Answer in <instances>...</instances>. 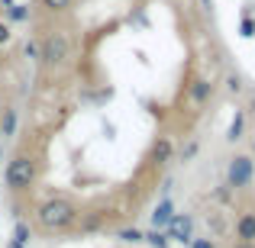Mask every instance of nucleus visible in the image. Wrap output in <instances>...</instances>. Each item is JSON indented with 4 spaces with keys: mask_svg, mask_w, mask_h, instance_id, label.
I'll return each instance as SVG.
<instances>
[{
    "mask_svg": "<svg viewBox=\"0 0 255 248\" xmlns=\"http://www.w3.org/2000/svg\"><path fill=\"white\" fill-rule=\"evenodd\" d=\"M145 242H149L152 248H168V236H165V232H158V229H152L149 236H145Z\"/></svg>",
    "mask_w": 255,
    "mask_h": 248,
    "instance_id": "4468645a",
    "label": "nucleus"
},
{
    "mask_svg": "<svg viewBox=\"0 0 255 248\" xmlns=\"http://www.w3.org/2000/svg\"><path fill=\"white\" fill-rule=\"evenodd\" d=\"M120 239H126V242H142V232H139V229H123V232H120Z\"/></svg>",
    "mask_w": 255,
    "mask_h": 248,
    "instance_id": "6ab92c4d",
    "label": "nucleus"
},
{
    "mask_svg": "<svg viewBox=\"0 0 255 248\" xmlns=\"http://www.w3.org/2000/svg\"><path fill=\"white\" fill-rule=\"evenodd\" d=\"M171 219H174V203L171 200H162V203L155 206V213H152V226H155V229H168Z\"/></svg>",
    "mask_w": 255,
    "mask_h": 248,
    "instance_id": "0eeeda50",
    "label": "nucleus"
},
{
    "mask_svg": "<svg viewBox=\"0 0 255 248\" xmlns=\"http://www.w3.org/2000/svg\"><path fill=\"white\" fill-rule=\"evenodd\" d=\"M71 55H75V49H71V39L68 32H49V36L42 39V52H39V58H42L49 68H65V65L71 62Z\"/></svg>",
    "mask_w": 255,
    "mask_h": 248,
    "instance_id": "7ed1b4c3",
    "label": "nucleus"
},
{
    "mask_svg": "<svg viewBox=\"0 0 255 248\" xmlns=\"http://www.w3.org/2000/svg\"><path fill=\"white\" fill-rule=\"evenodd\" d=\"M3 184L10 187L13 193H23V190H29L32 184H36V162H32L29 155H13L10 158V165H6V171H3Z\"/></svg>",
    "mask_w": 255,
    "mask_h": 248,
    "instance_id": "f03ea898",
    "label": "nucleus"
},
{
    "mask_svg": "<svg viewBox=\"0 0 255 248\" xmlns=\"http://www.w3.org/2000/svg\"><path fill=\"white\" fill-rule=\"evenodd\" d=\"M236 248H255V245H249V242H239V245H236Z\"/></svg>",
    "mask_w": 255,
    "mask_h": 248,
    "instance_id": "393cba45",
    "label": "nucleus"
},
{
    "mask_svg": "<svg viewBox=\"0 0 255 248\" xmlns=\"http://www.w3.org/2000/svg\"><path fill=\"white\" fill-rule=\"evenodd\" d=\"M191 248H217V245H213L210 239H194V242H191Z\"/></svg>",
    "mask_w": 255,
    "mask_h": 248,
    "instance_id": "4be33fe9",
    "label": "nucleus"
},
{
    "mask_svg": "<svg viewBox=\"0 0 255 248\" xmlns=\"http://www.w3.org/2000/svg\"><path fill=\"white\" fill-rule=\"evenodd\" d=\"M255 180V158L252 155H236L226 165V187L230 190H246Z\"/></svg>",
    "mask_w": 255,
    "mask_h": 248,
    "instance_id": "20e7f679",
    "label": "nucleus"
},
{
    "mask_svg": "<svg viewBox=\"0 0 255 248\" xmlns=\"http://www.w3.org/2000/svg\"><path fill=\"white\" fill-rule=\"evenodd\" d=\"M39 52H42V42H32V39H29V42L23 45V55L26 58H39Z\"/></svg>",
    "mask_w": 255,
    "mask_h": 248,
    "instance_id": "f3484780",
    "label": "nucleus"
},
{
    "mask_svg": "<svg viewBox=\"0 0 255 248\" xmlns=\"http://www.w3.org/2000/svg\"><path fill=\"white\" fill-rule=\"evenodd\" d=\"M13 39V29H10V23H3V19H0V45H6Z\"/></svg>",
    "mask_w": 255,
    "mask_h": 248,
    "instance_id": "aec40b11",
    "label": "nucleus"
},
{
    "mask_svg": "<svg viewBox=\"0 0 255 248\" xmlns=\"http://www.w3.org/2000/svg\"><path fill=\"white\" fill-rule=\"evenodd\" d=\"M226 90H230V93H239V90H243V81H239L236 75H230V78H226Z\"/></svg>",
    "mask_w": 255,
    "mask_h": 248,
    "instance_id": "412c9836",
    "label": "nucleus"
},
{
    "mask_svg": "<svg viewBox=\"0 0 255 248\" xmlns=\"http://www.w3.org/2000/svg\"><path fill=\"white\" fill-rule=\"evenodd\" d=\"M110 219L113 216H107V213H87L81 223H78V229H81V232H97V229H107Z\"/></svg>",
    "mask_w": 255,
    "mask_h": 248,
    "instance_id": "6e6552de",
    "label": "nucleus"
},
{
    "mask_svg": "<svg viewBox=\"0 0 255 248\" xmlns=\"http://www.w3.org/2000/svg\"><path fill=\"white\" fill-rule=\"evenodd\" d=\"M252 152H255V145H252Z\"/></svg>",
    "mask_w": 255,
    "mask_h": 248,
    "instance_id": "bb28decb",
    "label": "nucleus"
},
{
    "mask_svg": "<svg viewBox=\"0 0 255 248\" xmlns=\"http://www.w3.org/2000/svg\"><path fill=\"white\" fill-rule=\"evenodd\" d=\"M200 3H204V10H207V13L213 10V0H200Z\"/></svg>",
    "mask_w": 255,
    "mask_h": 248,
    "instance_id": "5701e85b",
    "label": "nucleus"
},
{
    "mask_svg": "<svg viewBox=\"0 0 255 248\" xmlns=\"http://www.w3.org/2000/svg\"><path fill=\"white\" fill-rule=\"evenodd\" d=\"M243 129H246V113L239 110L236 116H233V123H230V132H226V139H230V142H239V139H243Z\"/></svg>",
    "mask_w": 255,
    "mask_h": 248,
    "instance_id": "f8f14e48",
    "label": "nucleus"
},
{
    "mask_svg": "<svg viewBox=\"0 0 255 248\" xmlns=\"http://www.w3.org/2000/svg\"><path fill=\"white\" fill-rule=\"evenodd\" d=\"M36 219H39V226L49 229V232L71 229V226L78 223V206L71 203V200H65V197H52V200H45V203L39 206Z\"/></svg>",
    "mask_w": 255,
    "mask_h": 248,
    "instance_id": "f257e3e1",
    "label": "nucleus"
},
{
    "mask_svg": "<svg viewBox=\"0 0 255 248\" xmlns=\"http://www.w3.org/2000/svg\"><path fill=\"white\" fill-rule=\"evenodd\" d=\"M236 239H239V242L255 245V213L252 210L239 213V219H236Z\"/></svg>",
    "mask_w": 255,
    "mask_h": 248,
    "instance_id": "423d86ee",
    "label": "nucleus"
},
{
    "mask_svg": "<svg viewBox=\"0 0 255 248\" xmlns=\"http://www.w3.org/2000/svg\"><path fill=\"white\" fill-rule=\"evenodd\" d=\"M165 236L174 239V242H194V219L187 216V213H174V219L168 223V229H165Z\"/></svg>",
    "mask_w": 255,
    "mask_h": 248,
    "instance_id": "39448f33",
    "label": "nucleus"
},
{
    "mask_svg": "<svg viewBox=\"0 0 255 248\" xmlns=\"http://www.w3.org/2000/svg\"><path fill=\"white\" fill-rule=\"evenodd\" d=\"M187 93H191V100H194L197 106H204L207 100L213 97V84H210V81H204V78H197V81L191 84V90H187Z\"/></svg>",
    "mask_w": 255,
    "mask_h": 248,
    "instance_id": "1a4fd4ad",
    "label": "nucleus"
},
{
    "mask_svg": "<svg viewBox=\"0 0 255 248\" xmlns=\"http://www.w3.org/2000/svg\"><path fill=\"white\" fill-rule=\"evenodd\" d=\"M3 13H6V19H10V23H26V19H29V6L26 3H3Z\"/></svg>",
    "mask_w": 255,
    "mask_h": 248,
    "instance_id": "9b49d317",
    "label": "nucleus"
},
{
    "mask_svg": "<svg viewBox=\"0 0 255 248\" xmlns=\"http://www.w3.org/2000/svg\"><path fill=\"white\" fill-rule=\"evenodd\" d=\"M239 32H243L246 39H252V36H255V19L249 16V13H243V23H239Z\"/></svg>",
    "mask_w": 255,
    "mask_h": 248,
    "instance_id": "2eb2a0df",
    "label": "nucleus"
},
{
    "mask_svg": "<svg viewBox=\"0 0 255 248\" xmlns=\"http://www.w3.org/2000/svg\"><path fill=\"white\" fill-rule=\"evenodd\" d=\"M42 6L55 13V10H68V6H71V0H42Z\"/></svg>",
    "mask_w": 255,
    "mask_h": 248,
    "instance_id": "a211bd4d",
    "label": "nucleus"
},
{
    "mask_svg": "<svg viewBox=\"0 0 255 248\" xmlns=\"http://www.w3.org/2000/svg\"><path fill=\"white\" fill-rule=\"evenodd\" d=\"M0 162H3V149H0Z\"/></svg>",
    "mask_w": 255,
    "mask_h": 248,
    "instance_id": "a878e982",
    "label": "nucleus"
},
{
    "mask_svg": "<svg viewBox=\"0 0 255 248\" xmlns=\"http://www.w3.org/2000/svg\"><path fill=\"white\" fill-rule=\"evenodd\" d=\"M10 248H26V242H16V239H13V242H10Z\"/></svg>",
    "mask_w": 255,
    "mask_h": 248,
    "instance_id": "b1692460",
    "label": "nucleus"
},
{
    "mask_svg": "<svg viewBox=\"0 0 255 248\" xmlns=\"http://www.w3.org/2000/svg\"><path fill=\"white\" fill-rule=\"evenodd\" d=\"M197 152H200V142H187L184 149H181V162H191Z\"/></svg>",
    "mask_w": 255,
    "mask_h": 248,
    "instance_id": "dca6fc26",
    "label": "nucleus"
},
{
    "mask_svg": "<svg viewBox=\"0 0 255 248\" xmlns=\"http://www.w3.org/2000/svg\"><path fill=\"white\" fill-rule=\"evenodd\" d=\"M16 132V110H3V116H0V136H13Z\"/></svg>",
    "mask_w": 255,
    "mask_h": 248,
    "instance_id": "ddd939ff",
    "label": "nucleus"
},
{
    "mask_svg": "<svg viewBox=\"0 0 255 248\" xmlns=\"http://www.w3.org/2000/svg\"><path fill=\"white\" fill-rule=\"evenodd\" d=\"M171 155H174L171 139H158L155 149H152V165H165V162H171Z\"/></svg>",
    "mask_w": 255,
    "mask_h": 248,
    "instance_id": "9d476101",
    "label": "nucleus"
}]
</instances>
